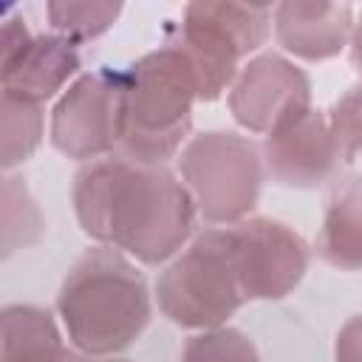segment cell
<instances>
[{"instance_id": "1", "label": "cell", "mask_w": 362, "mask_h": 362, "mask_svg": "<svg viewBox=\"0 0 362 362\" xmlns=\"http://www.w3.org/2000/svg\"><path fill=\"white\" fill-rule=\"evenodd\" d=\"M74 212L88 238L147 266L173 260L195 226V201L175 173L122 156L85 164L74 178Z\"/></svg>"}, {"instance_id": "2", "label": "cell", "mask_w": 362, "mask_h": 362, "mask_svg": "<svg viewBox=\"0 0 362 362\" xmlns=\"http://www.w3.org/2000/svg\"><path fill=\"white\" fill-rule=\"evenodd\" d=\"M57 314L71 348L110 359L144 334L153 300L144 274L124 252L93 246L65 274Z\"/></svg>"}, {"instance_id": "3", "label": "cell", "mask_w": 362, "mask_h": 362, "mask_svg": "<svg viewBox=\"0 0 362 362\" xmlns=\"http://www.w3.org/2000/svg\"><path fill=\"white\" fill-rule=\"evenodd\" d=\"M122 136L116 156L136 164L164 167L189 136L192 102L198 99L192 71L175 45L144 54L124 68Z\"/></svg>"}, {"instance_id": "4", "label": "cell", "mask_w": 362, "mask_h": 362, "mask_svg": "<svg viewBox=\"0 0 362 362\" xmlns=\"http://www.w3.org/2000/svg\"><path fill=\"white\" fill-rule=\"evenodd\" d=\"M156 300L170 322L195 331L221 328L246 303L226 226L204 229L164 266L156 280Z\"/></svg>"}, {"instance_id": "5", "label": "cell", "mask_w": 362, "mask_h": 362, "mask_svg": "<svg viewBox=\"0 0 362 362\" xmlns=\"http://www.w3.org/2000/svg\"><path fill=\"white\" fill-rule=\"evenodd\" d=\"M272 6L252 3H189L175 48L187 59L198 99L212 102L240 74V59L257 51L272 28Z\"/></svg>"}, {"instance_id": "6", "label": "cell", "mask_w": 362, "mask_h": 362, "mask_svg": "<svg viewBox=\"0 0 362 362\" xmlns=\"http://www.w3.org/2000/svg\"><path fill=\"white\" fill-rule=\"evenodd\" d=\"M198 215L206 223H240L255 209L263 184V153L246 136L209 130L192 136L178 156Z\"/></svg>"}, {"instance_id": "7", "label": "cell", "mask_w": 362, "mask_h": 362, "mask_svg": "<svg viewBox=\"0 0 362 362\" xmlns=\"http://www.w3.org/2000/svg\"><path fill=\"white\" fill-rule=\"evenodd\" d=\"M124 71H93L79 76L51 113V144L76 161H99L119 150Z\"/></svg>"}, {"instance_id": "8", "label": "cell", "mask_w": 362, "mask_h": 362, "mask_svg": "<svg viewBox=\"0 0 362 362\" xmlns=\"http://www.w3.org/2000/svg\"><path fill=\"white\" fill-rule=\"evenodd\" d=\"M235 272L249 300H280L308 272V246L286 223L272 218H246L226 226Z\"/></svg>"}, {"instance_id": "9", "label": "cell", "mask_w": 362, "mask_h": 362, "mask_svg": "<svg viewBox=\"0 0 362 362\" xmlns=\"http://www.w3.org/2000/svg\"><path fill=\"white\" fill-rule=\"evenodd\" d=\"M311 110V82L280 54L249 59L229 88V113L249 133L272 136Z\"/></svg>"}, {"instance_id": "10", "label": "cell", "mask_w": 362, "mask_h": 362, "mask_svg": "<svg viewBox=\"0 0 362 362\" xmlns=\"http://www.w3.org/2000/svg\"><path fill=\"white\" fill-rule=\"evenodd\" d=\"M263 167L280 187L311 189L337 175L339 156L328 130V116L308 110L283 130L263 139Z\"/></svg>"}, {"instance_id": "11", "label": "cell", "mask_w": 362, "mask_h": 362, "mask_svg": "<svg viewBox=\"0 0 362 362\" xmlns=\"http://www.w3.org/2000/svg\"><path fill=\"white\" fill-rule=\"evenodd\" d=\"M277 42L308 62L337 57L354 34V8L348 3L288 0L274 6L272 14Z\"/></svg>"}, {"instance_id": "12", "label": "cell", "mask_w": 362, "mask_h": 362, "mask_svg": "<svg viewBox=\"0 0 362 362\" xmlns=\"http://www.w3.org/2000/svg\"><path fill=\"white\" fill-rule=\"evenodd\" d=\"M76 71L79 54L74 42L59 34H37L17 57L0 62V85L8 93L42 105L57 90H62V85Z\"/></svg>"}, {"instance_id": "13", "label": "cell", "mask_w": 362, "mask_h": 362, "mask_svg": "<svg viewBox=\"0 0 362 362\" xmlns=\"http://www.w3.org/2000/svg\"><path fill=\"white\" fill-rule=\"evenodd\" d=\"M317 255L334 269H362V173H337L328 181Z\"/></svg>"}, {"instance_id": "14", "label": "cell", "mask_w": 362, "mask_h": 362, "mask_svg": "<svg viewBox=\"0 0 362 362\" xmlns=\"http://www.w3.org/2000/svg\"><path fill=\"white\" fill-rule=\"evenodd\" d=\"M62 334L40 305H6L0 314V362H59Z\"/></svg>"}, {"instance_id": "15", "label": "cell", "mask_w": 362, "mask_h": 362, "mask_svg": "<svg viewBox=\"0 0 362 362\" xmlns=\"http://www.w3.org/2000/svg\"><path fill=\"white\" fill-rule=\"evenodd\" d=\"M42 141V105L17 93H0V164L14 170Z\"/></svg>"}, {"instance_id": "16", "label": "cell", "mask_w": 362, "mask_h": 362, "mask_svg": "<svg viewBox=\"0 0 362 362\" xmlns=\"http://www.w3.org/2000/svg\"><path fill=\"white\" fill-rule=\"evenodd\" d=\"M45 235V218L37 201L28 192L25 178H3V257H11L17 249L34 246Z\"/></svg>"}, {"instance_id": "17", "label": "cell", "mask_w": 362, "mask_h": 362, "mask_svg": "<svg viewBox=\"0 0 362 362\" xmlns=\"http://www.w3.org/2000/svg\"><path fill=\"white\" fill-rule=\"evenodd\" d=\"M54 34L68 42H88L105 34L122 14V3L107 0H54L45 6Z\"/></svg>"}, {"instance_id": "18", "label": "cell", "mask_w": 362, "mask_h": 362, "mask_svg": "<svg viewBox=\"0 0 362 362\" xmlns=\"http://www.w3.org/2000/svg\"><path fill=\"white\" fill-rule=\"evenodd\" d=\"M181 362H260V356L243 331L221 325L189 337Z\"/></svg>"}, {"instance_id": "19", "label": "cell", "mask_w": 362, "mask_h": 362, "mask_svg": "<svg viewBox=\"0 0 362 362\" xmlns=\"http://www.w3.org/2000/svg\"><path fill=\"white\" fill-rule=\"evenodd\" d=\"M328 130L339 164H354L362 156V82L351 85L328 110Z\"/></svg>"}, {"instance_id": "20", "label": "cell", "mask_w": 362, "mask_h": 362, "mask_svg": "<svg viewBox=\"0 0 362 362\" xmlns=\"http://www.w3.org/2000/svg\"><path fill=\"white\" fill-rule=\"evenodd\" d=\"M334 359L337 362H362V314L351 317L339 328L337 345H334Z\"/></svg>"}, {"instance_id": "21", "label": "cell", "mask_w": 362, "mask_h": 362, "mask_svg": "<svg viewBox=\"0 0 362 362\" xmlns=\"http://www.w3.org/2000/svg\"><path fill=\"white\" fill-rule=\"evenodd\" d=\"M351 65L362 74V14L354 23V34H351Z\"/></svg>"}, {"instance_id": "22", "label": "cell", "mask_w": 362, "mask_h": 362, "mask_svg": "<svg viewBox=\"0 0 362 362\" xmlns=\"http://www.w3.org/2000/svg\"><path fill=\"white\" fill-rule=\"evenodd\" d=\"M59 362H93V356L76 351V348H65V354L59 356Z\"/></svg>"}, {"instance_id": "23", "label": "cell", "mask_w": 362, "mask_h": 362, "mask_svg": "<svg viewBox=\"0 0 362 362\" xmlns=\"http://www.w3.org/2000/svg\"><path fill=\"white\" fill-rule=\"evenodd\" d=\"M105 362H130V359H116V356H110V359H105Z\"/></svg>"}]
</instances>
